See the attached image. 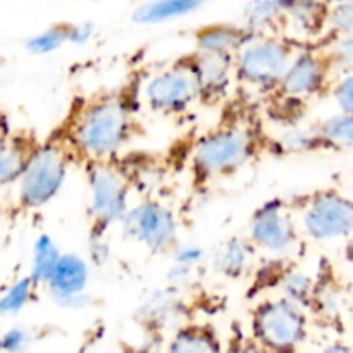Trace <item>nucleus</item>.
Listing matches in <instances>:
<instances>
[{
    "instance_id": "obj_22",
    "label": "nucleus",
    "mask_w": 353,
    "mask_h": 353,
    "mask_svg": "<svg viewBox=\"0 0 353 353\" xmlns=\"http://www.w3.org/2000/svg\"><path fill=\"white\" fill-rule=\"evenodd\" d=\"M69 30H71V24L65 23L50 26L48 30L41 31L28 40V50L38 55L52 54V52L59 50L62 45L69 43Z\"/></svg>"
},
{
    "instance_id": "obj_24",
    "label": "nucleus",
    "mask_w": 353,
    "mask_h": 353,
    "mask_svg": "<svg viewBox=\"0 0 353 353\" xmlns=\"http://www.w3.org/2000/svg\"><path fill=\"white\" fill-rule=\"evenodd\" d=\"M37 283L33 281V278H23L19 281L14 283L9 290L2 295L0 299V314H17L31 299V293H33V286Z\"/></svg>"
},
{
    "instance_id": "obj_1",
    "label": "nucleus",
    "mask_w": 353,
    "mask_h": 353,
    "mask_svg": "<svg viewBox=\"0 0 353 353\" xmlns=\"http://www.w3.org/2000/svg\"><path fill=\"white\" fill-rule=\"evenodd\" d=\"M133 131V112L121 93H105L79 107L68 126V140L90 161L112 159Z\"/></svg>"
},
{
    "instance_id": "obj_33",
    "label": "nucleus",
    "mask_w": 353,
    "mask_h": 353,
    "mask_svg": "<svg viewBox=\"0 0 353 353\" xmlns=\"http://www.w3.org/2000/svg\"><path fill=\"white\" fill-rule=\"evenodd\" d=\"M348 255L353 257V240L350 241V245H348Z\"/></svg>"
},
{
    "instance_id": "obj_15",
    "label": "nucleus",
    "mask_w": 353,
    "mask_h": 353,
    "mask_svg": "<svg viewBox=\"0 0 353 353\" xmlns=\"http://www.w3.org/2000/svg\"><path fill=\"white\" fill-rule=\"evenodd\" d=\"M38 147L40 145L30 134H9L0 143V185L19 179Z\"/></svg>"
},
{
    "instance_id": "obj_31",
    "label": "nucleus",
    "mask_w": 353,
    "mask_h": 353,
    "mask_svg": "<svg viewBox=\"0 0 353 353\" xmlns=\"http://www.w3.org/2000/svg\"><path fill=\"white\" fill-rule=\"evenodd\" d=\"M9 134H10L9 133V123H7V119L3 114H0V143H2V141L6 140Z\"/></svg>"
},
{
    "instance_id": "obj_11",
    "label": "nucleus",
    "mask_w": 353,
    "mask_h": 353,
    "mask_svg": "<svg viewBox=\"0 0 353 353\" xmlns=\"http://www.w3.org/2000/svg\"><path fill=\"white\" fill-rule=\"evenodd\" d=\"M200 88V100L216 103L228 93L234 71V55L200 52L190 55Z\"/></svg>"
},
{
    "instance_id": "obj_34",
    "label": "nucleus",
    "mask_w": 353,
    "mask_h": 353,
    "mask_svg": "<svg viewBox=\"0 0 353 353\" xmlns=\"http://www.w3.org/2000/svg\"><path fill=\"white\" fill-rule=\"evenodd\" d=\"M0 350H2V336H0Z\"/></svg>"
},
{
    "instance_id": "obj_23",
    "label": "nucleus",
    "mask_w": 353,
    "mask_h": 353,
    "mask_svg": "<svg viewBox=\"0 0 353 353\" xmlns=\"http://www.w3.org/2000/svg\"><path fill=\"white\" fill-rule=\"evenodd\" d=\"M283 296L299 305H307L314 299V285L310 278L303 272H288L279 281Z\"/></svg>"
},
{
    "instance_id": "obj_21",
    "label": "nucleus",
    "mask_w": 353,
    "mask_h": 353,
    "mask_svg": "<svg viewBox=\"0 0 353 353\" xmlns=\"http://www.w3.org/2000/svg\"><path fill=\"white\" fill-rule=\"evenodd\" d=\"M314 141L333 147H353V114L343 112V116L324 121L314 131L312 143Z\"/></svg>"
},
{
    "instance_id": "obj_19",
    "label": "nucleus",
    "mask_w": 353,
    "mask_h": 353,
    "mask_svg": "<svg viewBox=\"0 0 353 353\" xmlns=\"http://www.w3.org/2000/svg\"><path fill=\"white\" fill-rule=\"evenodd\" d=\"M252 250L250 245L240 240H231L214 257V268L228 278H240L248 268Z\"/></svg>"
},
{
    "instance_id": "obj_32",
    "label": "nucleus",
    "mask_w": 353,
    "mask_h": 353,
    "mask_svg": "<svg viewBox=\"0 0 353 353\" xmlns=\"http://www.w3.org/2000/svg\"><path fill=\"white\" fill-rule=\"evenodd\" d=\"M324 2H326V3H333V6H334V3H341V2H347V0H324Z\"/></svg>"
},
{
    "instance_id": "obj_7",
    "label": "nucleus",
    "mask_w": 353,
    "mask_h": 353,
    "mask_svg": "<svg viewBox=\"0 0 353 353\" xmlns=\"http://www.w3.org/2000/svg\"><path fill=\"white\" fill-rule=\"evenodd\" d=\"M123 234L154 254L176 247L178 221L168 205L147 200L131 207L121 219Z\"/></svg>"
},
{
    "instance_id": "obj_30",
    "label": "nucleus",
    "mask_w": 353,
    "mask_h": 353,
    "mask_svg": "<svg viewBox=\"0 0 353 353\" xmlns=\"http://www.w3.org/2000/svg\"><path fill=\"white\" fill-rule=\"evenodd\" d=\"M93 24L90 23H78V24H71V30H69V43L74 45H83L93 37Z\"/></svg>"
},
{
    "instance_id": "obj_9",
    "label": "nucleus",
    "mask_w": 353,
    "mask_h": 353,
    "mask_svg": "<svg viewBox=\"0 0 353 353\" xmlns=\"http://www.w3.org/2000/svg\"><path fill=\"white\" fill-rule=\"evenodd\" d=\"M302 226L312 240H334L353 231V202L336 192H317L302 210Z\"/></svg>"
},
{
    "instance_id": "obj_16",
    "label": "nucleus",
    "mask_w": 353,
    "mask_h": 353,
    "mask_svg": "<svg viewBox=\"0 0 353 353\" xmlns=\"http://www.w3.org/2000/svg\"><path fill=\"white\" fill-rule=\"evenodd\" d=\"M207 0H148L134 9L133 21L138 24H159L193 14Z\"/></svg>"
},
{
    "instance_id": "obj_6",
    "label": "nucleus",
    "mask_w": 353,
    "mask_h": 353,
    "mask_svg": "<svg viewBox=\"0 0 353 353\" xmlns=\"http://www.w3.org/2000/svg\"><path fill=\"white\" fill-rule=\"evenodd\" d=\"M252 333L265 350H296L307 338V317L302 305L285 296L265 300L252 314Z\"/></svg>"
},
{
    "instance_id": "obj_3",
    "label": "nucleus",
    "mask_w": 353,
    "mask_h": 353,
    "mask_svg": "<svg viewBox=\"0 0 353 353\" xmlns=\"http://www.w3.org/2000/svg\"><path fill=\"white\" fill-rule=\"evenodd\" d=\"M74 150L68 137L50 138L40 145L19 178V199L24 207L37 209L50 202L64 185Z\"/></svg>"
},
{
    "instance_id": "obj_20",
    "label": "nucleus",
    "mask_w": 353,
    "mask_h": 353,
    "mask_svg": "<svg viewBox=\"0 0 353 353\" xmlns=\"http://www.w3.org/2000/svg\"><path fill=\"white\" fill-rule=\"evenodd\" d=\"M61 255L57 245L48 234L38 236V240L34 241L33 264H31V278L37 285H47Z\"/></svg>"
},
{
    "instance_id": "obj_25",
    "label": "nucleus",
    "mask_w": 353,
    "mask_h": 353,
    "mask_svg": "<svg viewBox=\"0 0 353 353\" xmlns=\"http://www.w3.org/2000/svg\"><path fill=\"white\" fill-rule=\"evenodd\" d=\"M178 310V303H176L174 296L168 295V293L161 292L155 296H152L148 300V303H145L141 314L147 317L152 323H168L172 316Z\"/></svg>"
},
{
    "instance_id": "obj_26",
    "label": "nucleus",
    "mask_w": 353,
    "mask_h": 353,
    "mask_svg": "<svg viewBox=\"0 0 353 353\" xmlns=\"http://www.w3.org/2000/svg\"><path fill=\"white\" fill-rule=\"evenodd\" d=\"M327 23L333 26L336 31L341 33H348L353 30V2L347 0V2L334 3L333 9L327 12Z\"/></svg>"
},
{
    "instance_id": "obj_13",
    "label": "nucleus",
    "mask_w": 353,
    "mask_h": 353,
    "mask_svg": "<svg viewBox=\"0 0 353 353\" xmlns=\"http://www.w3.org/2000/svg\"><path fill=\"white\" fill-rule=\"evenodd\" d=\"M88 278V265L81 257L74 254H62L47 283L52 299L57 302L65 296L85 293Z\"/></svg>"
},
{
    "instance_id": "obj_10",
    "label": "nucleus",
    "mask_w": 353,
    "mask_h": 353,
    "mask_svg": "<svg viewBox=\"0 0 353 353\" xmlns=\"http://www.w3.org/2000/svg\"><path fill=\"white\" fill-rule=\"evenodd\" d=\"M250 240L276 255H286L296 245V231L281 200H269L259 207L250 221Z\"/></svg>"
},
{
    "instance_id": "obj_5",
    "label": "nucleus",
    "mask_w": 353,
    "mask_h": 353,
    "mask_svg": "<svg viewBox=\"0 0 353 353\" xmlns=\"http://www.w3.org/2000/svg\"><path fill=\"white\" fill-rule=\"evenodd\" d=\"M90 192L92 236H103L107 228L121 223L126 214L130 183L119 168L107 161H90L86 169Z\"/></svg>"
},
{
    "instance_id": "obj_27",
    "label": "nucleus",
    "mask_w": 353,
    "mask_h": 353,
    "mask_svg": "<svg viewBox=\"0 0 353 353\" xmlns=\"http://www.w3.org/2000/svg\"><path fill=\"white\" fill-rule=\"evenodd\" d=\"M203 257H205V252H203V248L196 247V245H183V247H174V264L195 268L199 262L203 261Z\"/></svg>"
},
{
    "instance_id": "obj_29",
    "label": "nucleus",
    "mask_w": 353,
    "mask_h": 353,
    "mask_svg": "<svg viewBox=\"0 0 353 353\" xmlns=\"http://www.w3.org/2000/svg\"><path fill=\"white\" fill-rule=\"evenodd\" d=\"M28 334L24 330H19V327H16V330H10L7 331L6 334L2 336V350H7V352H21L26 348L28 345Z\"/></svg>"
},
{
    "instance_id": "obj_2",
    "label": "nucleus",
    "mask_w": 353,
    "mask_h": 353,
    "mask_svg": "<svg viewBox=\"0 0 353 353\" xmlns=\"http://www.w3.org/2000/svg\"><path fill=\"white\" fill-rule=\"evenodd\" d=\"M257 133L248 124H223L200 138L195 145L192 155L193 172L203 183L233 174L257 154Z\"/></svg>"
},
{
    "instance_id": "obj_28",
    "label": "nucleus",
    "mask_w": 353,
    "mask_h": 353,
    "mask_svg": "<svg viewBox=\"0 0 353 353\" xmlns=\"http://www.w3.org/2000/svg\"><path fill=\"white\" fill-rule=\"evenodd\" d=\"M334 99L341 110L347 114H353V76L343 79L334 90Z\"/></svg>"
},
{
    "instance_id": "obj_14",
    "label": "nucleus",
    "mask_w": 353,
    "mask_h": 353,
    "mask_svg": "<svg viewBox=\"0 0 353 353\" xmlns=\"http://www.w3.org/2000/svg\"><path fill=\"white\" fill-rule=\"evenodd\" d=\"M254 37L247 26H233V24H209L200 28L195 33L196 50L214 52V54L236 55Z\"/></svg>"
},
{
    "instance_id": "obj_8",
    "label": "nucleus",
    "mask_w": 353,
    "mask_h": 353,
    "mask_svg": "<svg viewBox=\"0 0 353 353\" xmlns=\"http://www.w3.org/2000/svg\"><path fill=\"white\" fill-rule=\"evenodd\" d=\"M143 100L154 112L179 114L200 100V88L190 57L169 65L147 81Z\"/></svg>"
},
{
    "instance_id": "obj_4",
    "label": "nucleus",
    "mask_w": 353,
    "mask_h": 353,
    "mask_svg": "<svg viewBox=\"0 0 353 353\" xmlns=\"http://www.w3.org/2000/svg\"><path fill=\"white\" fill-rule=\"evenodd\" d=\"M293 57V43L288 38L254 34L234 55V74L247 86L278 88Z\"/></svg>"
},
{
    "instance_id": "obj_18",
    "label": "nucleus",
    "mask_w": 353,
    "mask_h": 353,
    "mask_svg": "<svg viewBox=\"0 0 353 353\" xmlns=\"http://www.w3.org/2000/svg\"><path fill=\"white\" fill-rule=\"evenodd\" d=\"M286 0H252L245 9V26L254 34H264L265 28L285 19Z\"/></svg>"
},
{
    "instance_id": "obj_17",
    "label": "nucleus",
    "mask_w": 353,
    "mask_h": 353,
    "mask_svg": "<svg viewBox=\"0 0 353 353\" xmlns=\"http://www.w3.org/2000/svg\"><path fill=\"white\" fill-rule=\"evenodd\" d=\"M171 352L188 353H214L221 350L219 338L210 326L203 324H188L176 331L169 343Z\"/></svg>"
},
{
    "instance_id": "obj_12",
    "label": "nucleus",
    "mask_w": 353,
    "mask_h": 353,
    "mask_svg": "<svg viewBox=\"0 0 353 353\" xmlns=\"http://www.w3.org/2000/svg\"><path fill=\"white\" fill-rule=\"evenodd\" d=\"M327 64L314 52L303 50L293 57L279 81L278 90L286 99L302 100L312 97L323 88L326 79Z\"/></svg>"
}]
</instances>
